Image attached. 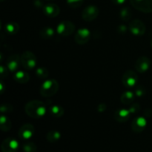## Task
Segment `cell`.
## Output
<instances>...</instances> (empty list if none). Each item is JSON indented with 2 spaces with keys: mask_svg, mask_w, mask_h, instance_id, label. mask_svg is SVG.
<instances>
[{
  "mask_svg": "<svg viewBox=\"0 0 152 152\" xmlns=\"http://www.w3.org/2000/svg\"><path fill=\"white\" fill-rule=\"evenodd\" d=\"M25 111L29 117L39 119L45 115L47 108L45 104L42 101L31 100L25 105Z\"/></svg>",
  "mask_w": 152,
  "mask_h": 152,
  "instance_id": "obj_1",
  "label": "cell"
},
{
  "mask_svg": "<svg viewBox=\"0 0 152 152\" xmlns=\"http://www.w3.org/2000/svg\"><path fill=\"white\" fill-rule=\"evenodd\" d=\"M59 83L56 80H48L40 87V94L44 97H50L56 94L59 90Z\"/></svg>",
  "mask_w": 152,
  "mask_h": 152,
  "instance_id": "obj_2",
  "label": "cell"
},
{
  "mask_svg": "<svg viewBox=\"0 0 152 152\" xmlns=\"http://www.w3.org/2000/svg\"><path fill=\"white\" fill-rule=\"evenodd\" d=\"M22 65L26 70H33L37 65V57L31 51H25L21 56Z\"/></svg>",
  "mask_w": 152,
  "mask_h": 152,
  "instance_id": "obj_3",
  "label": "cell"
},
{
  "mask_svg": "<svg viewBox=\"0 0 152 152\" xmlns=\"http://www.w3.org/2000/svg\"><path fill=\"white\" fill-rule=\"evenodd\" d=\"M75 31V25L70 21H62L56 28V32L62 37H68L71 35Z\"/></svg>",
  "mask_w": 152,
  "mask_h": 152,
  "instance_id": "obj_4",
  "label": "cell"
},
{
  "mask_svg": "<svg viewBox=\"0 0 152 152\" xmlns=\"http://www.w3.org/2000/svg\"><path fill=\"white\" fill-rule=\"evenodd\" d=\"M132 5L142 13H152V0H130Z\"/></svg>",
  "mask_w": 152,
  "mask_h": 152,
  "instance_id": "obj_5",
  "label": "cell"
},
{
  "mask_svg": "<svg viewBox=\"0 0 152 152\" xmlns=\"http://www.w3.org/2000/svg\"><path fill=\"white\" fill-rule=\"evenodd\" d=\"M138 81V77L136 73L133 71H126L124 73L122 78V82H123V86L127 88H131L135 87Z\"/></svg>",
  "mask_w": 152,
  "mask_h": 152,
  "instance_id": "obj_6",
  "label": "cell"
},
{
  "mask_svg": "<svg viewBox=\"0 0 152 152\" xmlns=\"http://www.w3.org/2000/svg\"><path fill=\"white\" fill-rule=\"evenodd\" d=\"M129 31L134 36H142L145 34L146 27L144 22L140 19H134L129 24Z\"/></svg>",
  "mask_w": 152,
  "mask_h": 152,
  "instance_id": "obj_7",
  "label": "cell"
},
{
  "mask_svg": "<svg viewBox=\"0 0 152 152\" xmlns=\"http://www.w3.org/2000/svg\"><path fill=\"white\" fill-rule=\"evenodd\" d=\"M99 13V9L96 6L88 5L83 10L82 13V18L86 22H91L97 18Z\"/></svg>",
  "mask_w": 152,
  "mask_h": 152,
  "instance_id": "obj_8",
  "label": "cell"
},
{
  "mask_svg": "<svg viewBox=\"0 0 152 152\" xmlns=\"http://www.w3.org/2000/svg\"><path fill=\"white\" fill-rule=\"evenodd\" d=\"M19 149V142L14 138H6L2 141L1 150L2 152H16Z\"/></svg>",
  "mask_w": 152,
  "mask_h": 152,
  "instance_id": "obj_9",
  "label": "cell"
},
{
  "mask_svg": "<svg viewBox=\"0 0 152 152\" xmlns=\"http://www.w3.org/2000/svg\"><path fill=\"white\" fill-rule=\"evenodd\" d=\"M34 133H35V129H34V126L30 123H26L19 129V132H18V135L21 140H28L34 136Z\"/></svg>",
  "mask_w": 152,
  "mask_h": 152,
  "instance_id": "obj_10",
  "label": "cell"
},
{
  "mask_svg": "<svg viewBox=\"0 0 152 152\" xmlns=\"http://www.w3.org/2000/svg\"><path fill=\"white\" fill-rule=\"evenodd\" d=\"M91 32L87 28H80L76 33L74 39L78 45H85L89 41Z\"/></svg>",
  "mask_w": 152,
  "mask_h": 152,
  "instance_id": "obj_11",
  "label": "cell"
},
{
  "mask_svg": "<svg viewBox=\"0 0 152 152\" xmlns=\"http://www.w3.org/2000/svg\"><path fill=\"white\" fill-rule=\"evenodd\" d=\"M21 62V56L19 54H12L9 56L6 62V66L8 68V70L11 72H15L17 71L20 67Z\"/></svg>",
  "mask_w": 152,
  "mask_h": 152,
  "instance_id": "obj_12",
  "label": "cell"
},
{
  "mask_svg": "<svg viewBox=\"0 0 152 152\" xmlns=\"http://www.w3.org/2000/svg\"><path fill=\"white\" fill-rule=\"evenodd\" d=\"M151 66V60L147 56H140L137 60L135 64V69L139 73H145L149 69Z\"/></svg>",
  "mask_w": 152,
  "mask_h": 152,
  "instance_id": "obj_13",
  "label": "cell"
},
{
  "mask_svg": "<svg viewBox=\"0 0 152 152\" xmlns=\"http://www.w3.org/2000/svg\"><path fill=\"white\" fill-rule=\"evenodd\" d=\"M147 126V120L143 117H137L132 121V129L135 133H141L145 130Z\"/></svg>",
  "mask_w": 152,
  "mask_h": 152,
  "instance_id": "obj_14",
  "label": "cell"
},
{
  "mask_svg": "<svg viewBox=\"0 0 152 152\" xmlns=\"http://www.w3.org/2000/svg\"><path fill=\"white\" fill-rule=\"evenodd\" d=\"M43 13L48 17L53 18L57 16L60 13V8L56 4L50 3L43 7Z\"/></svg>",
  "mask_w": 152,
  "mask_h": 152,
  "instance_id": "obj_15",
  "label": "cell"
},
{
  "mask_svg": "<svg viewBox=\"0 0 152 152\" xmlns=\"http://www.w3.org/2000/svg\"><path fill=\"white\" fill-rule=\"evenodd\" d=\"M131 112L129 109H119L116 111L114 114V118L118 123H126L130 119Z\"/></svg>",
  "mask_w": 152,
  "mask_h": 152,
  "instance_id": "obj_16",
  "label": "cell"
},
{
  "mask_svg": "<svg viewBox=\"0 0 152 152\" xmlns=\"http://www.w3.org/2000/svg\"><path fill=\"white\" fill-rule=\"evenodd\" d=\"M13 79L17 83H21V84H25L27 83L30 80V76L28 73L23 71H16V74L13 76Z\"/></svg>",
  "mask_w": 152,
  "mask_h": 152,
  "instance_id": "obj_17",
  "label": "cell"
},
{
  "mask_svg": "<svg viewBox=\"0 0 152 152\" xmlns=\"http://www.w3.org/2000/svg\"><path fill=\"white\" fill-rule=\"evenodd\" d=\"M19 31V24L15 22H10L4 25V31L9 35H15Z\"/></svg>",
  "mask_w": 152,
  "mask_h": 152,
  "instance_id": "obj_18",
  "label": "cell"
},
{
  "mask_svg": "<svg viewBox=\"0 0 152 152\" xmlns=\"http://www.w3.org/2000/svg\"><path fill=\"white\" fill-rule=\"evenodd\" d=\"M0 127L1 130L4 132H9L12 127V123L7 116L1 115L0 117Z\"/></svg>",
  "mask_w": 152,
  "mask_h": 152,
  "instance_id": "obj_19",
  "label": "cell"
},
{
  "mask_svg": "<svg viewBox=\"0 0 152 152\" xmlns=\"http://www.w3.org/2000/svg\"><path fill=\"white\" fill-rule=\"evenodd\" d=\"M135 98V94L132 91H128L124 92L123 93V94L120 96V101L123 104L125 105H129V104L132 103L134 100Z\"/></svg>",
  "mask_w": 152,
  "mask_h": 152,
  "instance_id": "obj_20",
  "label": "cell"
},
{
  "mask_svg": "<svg viewBox=\"0 0 152 152\" xmlns=\"http://www.w3.org/2000/svg\"><path fill=\"white\" fill-rule=\"evenodd\" d=\"M49 113L50 115L56 118H59L64 114V109L58 105H53L49 108Z\"/></svg>",
  "mask_w": 152,
  "mask_h": 152,
  "instance_id": "obj_21",
  "label": "cell"
},
{
  "mask_svg": "<svg viewBox=\"0 0 152 152\" xmlns=\"http://www.w3.org/2000/svg\"><path fill=\"white\" fill-rule=\"evenodd\" d=\"M61 133L56 130H51L46 134V139L50 143L56 142L60 140Z\"/></svg>",
  "mask_w": 152,
  "mask_h": 152,
  "instance_id": "obj_22",
  "label": "cell"
},
{
  "mask_svg": "<svg viewBox=\"0 0 152 152\" xmlns=\"http://www.w3.org/2000/svg\"><path fill=\"white\" fill-rule=\"evenodd\" d=\"M40 37L44 39H49L54 35V30L50 27H45L39 31Z\"/></svg>",
  "mask_w": 152,
  "mask_h": 152,
  "instance_id": "obj_23",
  "label": "cell"
},
{
  "mask_svg": "<svg viewBox=\"0 0 152 152\" xmlns=\"http://www.w3.org/2000/svg\"><path fill=\"white\" fill-rule=\"evenodd\" d=\"M120 15L122 20L125 21V22H128V21L130 20L131 17H132V11H131V10L129 7H123L120 10Z\"/></svg>",
  "mask_w": 152,
  "mask_h": 152,
  "instance_id": "obj_24",
  "label": "cell"
},
{
  "mask_svg": "<svg viewBox=\"0 0 152 152\" xmlns=\"http://www.w3.org/2000/svg\"><path fill=\"white\" fill-rule=\"evenodd\" d=\"M22 150L25 152H36L37 151V146L34 142H26L22 145Z\"/></svg>",
  "mask_w": 152,
  "mask_h": 152,
  "instance_id": "obj_25",
  "label": "cell"
},
{
  "mask_svg": "<svg viewBox=\"0 0 152 152\" xmlns=\"http://www.w3.org/2000/svg\"><path fill=\"white\" fill-rule=\"evenodd\" d=\"M36 75L37 76V77L40 79H45L47 78L49 75V71H48L47 68H38L36 70Z\"/></svg>",
  "mask_w": 152,
  "mask_h": 152,
  "instance_id": "obj_26",
  "label": "cell"
},
{
  "mask_svg": "<svg viewBox=\"0 0 152 152\" xmlns=\"http://www.w3.org/2000/svg\"><path fill=\"white\" fill-rule=\"evenodd\" d=\"M84 0H67V4L72 8H77L83 4Z\"/></svg>",
  "mask_w": 152,
  "mask_h": 152,
  "instance_id": "obj_27",
  "label": "cell"
},
{
  "mask_svg": "<svg viewBox=\"0 0 152 152\" xmlns=\"http://www.w3.org/2000/svg\"><path fill=\"white\" fill-rule=\"evenodd\" d=\"M13 106L12 105L8 103H4L2 104L0 107V111H1V114H8L13 111Z\"/></svg>",
  "mask_w": 152,
  "mask_h": 152,
  "instance_id": "obj_28",
  "label": "cell"
},
{
  "mask_svg": "<svg viewBox=\"0 0 152 152\" xmlns=\"http://www.w3.org/2000/svg\"><path fill=\"white\" fill-rule=\"evenodd\" d=\"M129 110L132 114H136V113H138L140 111V105L138 103L133 104V105H132L129 107Z\"/></svg>",
  "mask_w": 152,
  "mask_h": 152,
  "instance_id": "obj_29",
  "label": "cell"
},
{
  "mask_svg": "<svg viewBox=\"0 0 152 152\" xmlns=\"http://www.w3.org/2000/svg\"><path fill=\"white\" fill-rule=\"evenodd\" d=\"M145 88L142 87V86H140V87H137L135 90V95L138 97H141V96H144L145 94Z\"/></svg>",
  "mask_w": 152,
  "mask_h": 152,
  "instance_id": "obj_30",
  "label": "cell"
},
{
  "mask_svg": "<svg viewBox=\"0 0 152 152\" xmlns=\"http://www.w3.org/2000/svg\"><path fill=\"white\" fill-rule=\"evenodd\" d=\"M8 68H7V66L4 67L3 65H1L0 67V73H1V78L4 79L8 76Z\"/></svg>",
  "mask_w": 152,
  "mask_h": 152,
  "instance_id": "obj_31",
  "label": "cell"
},
{
  "mask_svg": "<svg viewBox=\"0 0 152 152\" xmlns=\"http://www.w3.org/2000/svg\"><path fill=\"white\" fill-rule=\"evenodd\" d=\"M106 108H107V106L105 104L101 103L97 106V111H99V112L102 113V112H104V111L106 110Z\"/></svg>",
  "mask_w": 152,
  "mask_h": 152,
  "instance_id": "obj_32",
  "label": "cell"
},
{
  "mask_svg": "<svg viewBox=\"0 0 152 152\" xmlns=\"http://www.w3.org/2000/svg\"><path fill=\"white\" fill-rule=\"evenodd\" d=\"M118 31L119 33L120 34H126V31H127V27L124 25H121L118 27Z\"/></svg>",
  "mask_w": 152,
  "mask_h": 152,
  "instance_id": "obj_33",
  "label": "cell"
},
{
  "mask_svg": "<svg viewBox=\"0 0 152 152\" xmlns=\"http://www.w3.org/2000/svg\"><path fill=\"white\" fill-rule=\"evenodd\" d=\"M34 4H35V6L37 7H42L43 6L42 2L40 0H35L34 1Z\"/></svg>",
  "mask_w": 152,
  "mask_h": 152,
  "instance_id": "obj_34",
  "label": "cell"
},
{
  "mask_svg": "<svg viewBox=\"0 0 152 152\" xmlns=\"http://www.w3.org/2000/svg\"><path fill=\"white\" fill-rule=\"evenodd\" d=\"M126 0H113V2L116 4H123L126 2Z\"/></svg>",
  "mask_w": 152,
  "mask_h": 152,
  "instance_id": "obj_35",
  "label": "cell"
},
{
  "mask_svg": "<svg viewBox=\"0 0 152 152\" xmlns=\"http://www.w3.org/2000/svg\"><path fill=\"white\" fill-rule=\"evenodd\" d=\"M3 81H1V84H0V86H1V88H0V90H1V93L2 94L3 93V88H4V87H3Z\"/></svg>",
  "mask_w": 152,
  "mask_h": 152,
  "instance_id": "obj_36",
  "label": "cell"
},
{
  "mask_svg": "<svg viewBox=\"0 0 152 152\" xmlns=\"http://www.w3.org/2000/svg\"><path fill=\"white\" fill-rule=\"evenodd\" d=\"M150 44H151V48H152V39L151 40V42H150Z\"/></svg>",
  "mask_w": 152,
  "mask_h": 152,
  "instance_id": "obj_37",
  "label": "cell"
},
{
  "mask_svg": "<svg viewBox=\"0 0 152 152\" xmlns=\"http://www.w3.org/2000/svg\"><path fill=\"white\" fill-rule=\"evenodd\" d=\"M46 1H53V0H46Z\"/></svg>",
  "mask_w": 152,
  "mask_h": 152,
  "instance_id": "obj_38",
  "label": "cell"
},
{
  "mask_svg": "<svg viewBox=\"0 0 152 152\" xmlns=\"http://www.w3.org/2000/svg\"><path fill=\"white\" fill-rule=\"evenodd\" d=\"M4 1V0H1V1Z\"/></svg>",
  "mask_w": 152,
  "mask_h": 152,
  "instance_id": "obj_39",
  "label": "cell"
}]
</instances>
